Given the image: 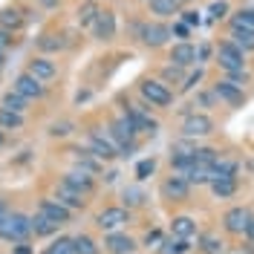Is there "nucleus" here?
I'll return each instance as SVG.
<instances>
[{"label": "nucleus", "mask_w": 254, "mask_h": 254, "mask_svg": "<svg viewBox=\"0 0 254 254\" xmlns=\"http://www.w3.org/2000/svg\"><path fill=\"white\" fill-rule=\"evenodd\" d=\"M12 90L20 93L26 101H41L44 95H47V84H41L38 78H32L29 72L23 69V72H17L15 81H12Z\"/></svg>", "instance_id": "nucleus-13"}, {"label": "nucleus", "mask_w": 254, "mask_h": 254, "mask_svg": "<svg viewBox=\"0 0 254 254\" xmlns=\"http://www.w3.org/2000/svg\"><path fill=\"white\" fill-rule=\"evenodd\" d=\"M98 12H101L98 0H84V3H78V9H75V23H78L81 29H90L93 20L98 17Z\"/></svg>", "instance_id": "nucleus-23"}, {"label": "nucleus", "mask_w": 254, "mask_h": 254, "mask_svg": "<svg viewBox=\"0 0 254 254\" xmlns=\"http://www.w3.org/2000/svg\"><path fill=\"white\" fill-rule=\"evenodd\" d=\"M228 41H231V44H237L243 52H252V49H254V29H237V26H231Z\"/></svg>", "instance_id": "nucleus-28"}, {"label": "nucleus", "mask_w": 254, "mask_h": 254, "mask_svg": "<svg viewBox=\"0 0 254 254\" xmlns=\"http://www.w3.org/2000/svg\"><path fill=\"white\" fill-rule=\"evenodd\" d=\"M168 64H174L179 69H188L196 64V47L190 41H176L174 47L168 49Z\"/></svg>", "instance_id": "nucleus-16"}, {"label": "nucleus", "mask_w": 254, "mask_h": 254, "mask_svg": "<svg viewBox=\"0 0 254 254\" xmlns=\"http://www.w3.org/2000/svg\"><path fill=\"white\" fill-rule=\"evenodd\" d=\"M130 220H133V211H127L125 205H104L95 214V228L110 234V231H122Z\"/></svg>", "instance_id": "nucleus-4"}, {"label": "nucleus", "mask_w": 254, "mask_h": 254, "mask_svg": "<svg viewBox=\"0 0 254 254\" xmlns=\"http://www.w3.org/2000/svg\"><path fill=\"white\" fill-rule=\"evenodd\" d=\"M159 193H162V199H168V202H185L190 196V185L185 176L179 174H171L162 179V185H159Z\"/></svg>", "instance_id": "nucleus-9"}, {"label": "nucleus", "mask_w": 254, "mask_h": 254, "mask_svg": "<svg viewBox=\"0 0 254 254\" xmlns=\"http://www.w3.org/2000/svg\"><path fill=\"white\" fill-rule=\"evenodd\" d=\"M196 81H202V69H196V72H193V75L185 81V84H182V93H188V90L193 87V84H196Z\"/></svg>", "instance_id": "nucleus-47"}, {"label": "nucleus", "mask_w": 254, "mask_h": 254, "mask_svg": "<svg viewBox=\"0 0 254 254\" xmlns=\"http://www.w3.org/2000/svg\"><path fill=\"white\" fill-rule=\"evenodd\" d=\"M29 237H32V217L23 214V211H9V217L0 225V240L20 246V243H26Z\"/></svg>", "instance_id": "nucleus-1"}, {"label": "nucleus", "mask_w": 254, "mask_h": 254, "mask_svg": "<svg viewBox=\"0 0 254 254\" xmlns=\"http://www.w3.org/2000/svg\"><path fill=\"white\" fill-rule=\"evenodd\" d=\"M231 26L237 29H254V9H240L231 15Z\"/></svg>", "instance_id": "nucleus-36"}, {"label": "nucleus", "mask_w": 254, "mask_h": 254, "mask_svg": "<svg viewBox=\"0 0 254 254\" xmlns=\"http://www.w3.org/2000/svg\"><path fill=\"white\" fill-rule=\"evenodd\" d=\"M52 254H75V246H72V237H55L47 246Z\"/></svg>", "instance_id": "nucleus-37"}, {"label": "nucleus", "mask_w": 254, "mask_h": 254, "mask_svg": "<svg viewBox=\"0 0 254 254\" xmlns=\"http://www.w3.org/2000/svg\"><path fill=\"white\" fill-rule=\"evenodd\" d=\"M23 125H26V116L0 107V130H23Z\"/></svg>", "instance_id": "nucleus-29"}, {"label": "nucleus", "mask_w": 254, "mask_h": 254, "mask_svg": "<svg viewBox=\"0 0 254 254\" xmlns=\"http://www.w3.org/2000/svg\"><path fill=\"white\" fill-rule=\"evenodd\" d=\"M41 254H52V252H49V249H44V252H41Z\"/></svg>", "instance_id": "nucleus-54"}, {"label": "nucleus", "mask_w": 254, "mask_h": 254, "mask_svg": "<svg viewBox=\"0 0 254 254\" xmlns=\"http://www.w3.org/2000/svg\"><path fill=\"white\" fill-rule=\"evenodd\" d=\"M214 133V119L205 113H188L185 122H182V139H205Z\"/></svg>", "instance_id": "nucleus-7"}, {"label": "nucleus", "mask_w": 254, "mask_h": 254, "mask_svg": "<svg viewBox=\"0 0 254 254\" xmlns=\"http://www.w3.org/2000/svg\"><path fill=\"white\" fill-rule=\"evenodd\" d=\"M171 32H174L179 41H188V35H190V29L185 26V23H182V20H179V23H174V29H171Z\"/></svg>", "instance_id": "nucleus-46"}, {"label": "nucleus", "mask_w": 254, "mask_h": 254, "mask_svg": "<svg viewBox=\"0 0 254 254\" xmlns=\"http://www.w3.org/2000/svg\"><path fill=\"white\" fill-rule=\"evenodd\" d=\"M15 254H32V249L26 246V243H20V246L15 249Z\"/></svg>", "instance_id": "nucleus-51"}, {"label": "nucleus", "mask_w": 254, "mask_h": 254, "mask_svg": "<svg viewBox=\"0 0 254 254\" xmlns=\"http://www.w3.org/2000/svg\"><path fill=\"white\" fill-rule=\"evenodd\" d=\"M15 47H17V35L0 29V52H9V49H15Z\"/></svg>", "instance_id": "nucleus-42"}, {"label": "nucleus", "mask_w": 254, "mask_h": 254, "mask_svg": "<svg viewBox=\"0 0 254 254\" xmlns=\"http://www.w3.org/2000/svg\"><path fill=\"white\" fill-rule=\"evenodd\" d=\"M147 12L156 17V20H165V17H174L182 12V3L179 0H147Z\"/></svg>", "instance_id": "nucleus-22"}, {"label": "nucleus", "mask_w": 254, "mask_h": 254, "mask_svg": "<svg viewBox=\"0 0 254 254\" xmlns=\"http://www.w3.org/2000/svg\"><path fill=\"white\" fill-rule=\"evenodd\" d=\"M243 237L254 246V214H252V220H249V228H246V234H243Z\"/></svg>", "instance_id": "nucleus-49"}, {"label": "nucleus", "mask_w": 254, "mask_h": 254, "mask_svg": "<svg viewBox=\"0 0 254 254\" xmlns=\"http://www.w3.org/2000/svg\"><path fill=\"white\" fill-rule=\"evenodd\" d=\"M122 199H125V208H127V211H133V208L144 205V199H147V196H144L142 188H125Z\"/></svg>", "instance_id": "nucleus-35"}, {"label": "nucleus", "mask_w": 254, "mask_h": 254, "mask_svg": "<svg viewBox=\"0 0 254 254\" xmlns=\"http://www.w3.org/2000/svg\"><path fill=\"white\" fill-rule=\"evenodd\" d=\"M101 249L107 254H133L139 246H136V240L130 237V234H125V231H110V234H104Z\"/></svg>", "instance_id": "nucleus-18"}, {"label": "nucleus", "mask_w": 254, "mask_h": 254, "mask_svg": "<svg viewBox=\"0 0 254 254\" xmlns=\"http://www.w3.org/2000/svg\"><path fill=\"white\" fill-rule=\"evenodd\" d=\"M179 3H193V0H179Z\"/></svg>", "instance_id": "nucleus-55"}, {"label": "nucleus", "mask_w": 254, "mask_h": 254, "mask_svg": "<svg viewBox=\"0 0 254 254\" xmlns=\"http://www.w3.org/2000/svg\"><path fill=\"white\" fill-rule=\"evenodd\" d=\"M196 234V220L188 217V214H179L171 220V237H182V240H190Z\"/></svg>", "instance_id": "nucleus-24"}, {"label": "nucleus", "mask_w": 254, "mask_h": 254, "mask_svg": "<svg viewBox=\"0 0 254 254\" xmlns=\"http://www.w3.org/2000/svg\"><path fill=\"white\" fill-rule=\"evenodd\" d=\"M217 104V98H214V93L211 90H202V93H196V98H193V113H196V107H202V110H208V107H214Z\"/></svg>", "instance_id": "nucleus-39"}, {"label": "nucleus", "mask_w": 254, "mask_h": 254, "mask_svg": "<svg viewBox=\"0 0 254 254\" xmlns=\"http://www.w3.org/2000/svg\"><path fill=\"white\" fill-rule=\"evenodd\" d=\"M179 20L185 23V26H199L202 23V17H199V12H193V9H185V12H179Z\"/></svg>", "instance_id": "nucleus-43"}, {"label": "nucleus", "mask_w": 254, "mask_h": 254, "mask_svg": "<svg viewBox=\"0 0 254 254\" xmlns=\"http://www.w3.org/2000/svg\"><path fill=\"white\" fill-rule=\"evenodd\" d=\"M29 104H32V101H26V98H23L20 93H15L12 87L0 95V107H6V110H12V113H20V116H26Z\"/></svg>", "instance_id": "nucleus-25"}, {"label": "nucleus", "mask_w": 254, "mask_h": 254, "mask_svg": "<svg viewBox=\"0 0 254 254\" xmlns=\"http://www.w3.org/2000/svg\"><path fill=\"white\" fill-rule=\"evenodd\" d=\"M142 3H147V0H142Z\"/></svg>", "instance_id": "nucleus-56"}, {"label": "nucleus", "mask_w": 254, "mask_h": 254, "mask_svg": "<svg viewBox=\"0 0 254 254\" xmlns=\"http://www.w3.org/2000/svg\"><path fill=\"white\" fill-rule=\"evenodd\" d=\"M188 252H190V240H182V237L162 240V254H188Z\"/></svg>", "instance_id": "nucleus-32"}, {"label": "nucleus", "mask_w": 254, "mask_h": 254, "mask_svg": "<svg viewBox=\"0 0 254 254\" xmlns=\"http://www.w3.org/2000/svg\"><path fill=\"white\" fill-rule=\"evenodd\" d=\"M211 52H214V49L208 47V44H199V47H196V64H205L208 58H211Z\"/></svg>", "instance_id": "nucleus-45"}, {"label": "nucleus", "mask_w": 254, "mask_h": 254, "mask_svg": "<svg viewBox=\"0 0 254 254\" xmlns=\"http://www.w3.org/2000/svg\"><path fill=\"white\" fill-rule=\"evenodd\" d=\"M72 246H75V254H101V246L90 234H75L72 237Z\"/></svg>", "instance_id": "nucleus-30"}, {"label": "nucleus", "mask_w": 254, "mask_h": 254, "mask_svg": "<svg viewBox=\"0 0 254 254\" xmlns=\"http://www.w3.org/2000/svg\"><path fill=\"white\" fill-rule=\"evenodd\" d=\"M125 110L130 113V119H133V125H136V130H139V133H147V136H156L159 122L153 119V116H150V110H147L144 104H127Z\"/></svg>", "instance_id": "nucleus-19"}, {"label": "nucleus", "mask_w": 254, "mask_h": 254, "mask_svg": "<svg viewBox=\"0 0 254 254\" xmlns=\"http://www.w3.org/2000/svg\"><path fill=\"white\" fill-rule=\"evenodd\" d=\"M29 15L32 12L26 9V6H20V3H9V6L0 9V29L17 35V32L29 23Z\"/></svg>", "instance_id": "nucleus-8"}, {"label": "nucleus", "mask_w": 254, "mask_h": 254, "mask_svg": "<svg viewBox=\"0 0 254 254\" xmlns=\"http://www.w3.org/2000/svg\"><path fill=\"white\" fill-rule=\"evenodd\" d=\"M6 69V52H0V72Z\"/></svg>", "instance_id": "nucleus-52"}, {"label": "nucleus", "mask_w": 254, "mask_h": 254, "mask_svg": "<svg viewBox=\"0 0 254 254\" xmlns=\"http://www.w3.org/2000/svg\"><path fill=\"white\" fill-rule=\"evenodd\" d=\"M231 12V6H228V0H214L211 6H208V15H211V20H222V17Z\"/></svg>", "instance_id": "nucleus-38"}, {"label": "nucleus", "mask_w": 254, "mask_h": 254, "mask_svg": "<svg viewBox=\"0 0 254 254\" xmlns=\"http://www.w3.org/2000/svg\"><path fill=\"white\" fill-rule=\"evenodd\" d=\"M72 130H75L72 122H55V125L49 127V136H52V139H66Z\"/></svg>", "instance_id": "nucleus-40"}, {"label": "nucleus", "mask_w": 254, "mask_h": 254, "mask_svg": "<svg viewBox=\"0 0 254 254\" xmlns=\"http://www.w3.org/2000/svg\"><path fill=\"white\" fill-rule=\"evenodd\" d=\"M0 147H6V130H0Z\"/></svg>", "instance_id": "nucleus-53"}, {"label": "nucleus", "mask_w": 254, "mask_h": 254, "mask_svg": "<svg viewBox=\"0 0 254 254\" xmlns=\"http://www.w3.org/2000/svg\"><path fill=\"white\" fill-rule=\"evenodd\" d=\"M162 240H165V237H162V231H156V228H153V231H147V234H144L142 243L150 249V246H162Z\"/></svg>", "instance_id": "nucleus-44"}, {"label": "nucleus", "mask_w": 254, "mask_h": 254, "mask_svg": "<svg viewBox=\"0 0 254 254\" xmlns=\"http://www.w3.org/2000/svg\"><path fill=\"white\" fill-rule=\"evenodd\" d=\"M214 52H217V66H220L225 75H231V72H243V69H246V52H243L237 44H231L228 38L220 41V44L214 47Z\"/></svg>", "instance_id": "nucleus-3"}, {"label": "nucleus", "mask_w": 254, "mask_h": 254, "mask_svg": "<svg viewBox=\"0 0 254 254\" xmlns=\"http://www.w3.org/2000/svg\"><path fill=\"white\" fill-rule=\"evenodd\" d=\"M6 217H9V199H6V196H0V225H3Z\"/></svg>", "instance_id": "nucleus-48"}, {"label": "nucleus", "mask_w": 254, "mask_h": 254, "mask_svg": "<svg viewBox=\"0 0 254 254\" xmlns=\"http://www.w3.org/2000/svg\"><path fill=\"white\" fill-rule=\"evenodd\" d=\"M211 93H214V98L225 101L228 107H243V104H246V98H249L243 87H237V84H231V81H225V78L214 81V84H211Z\"/></svg>", "instance_id": "nucleus-10"}, {"label": "nucleus", "mask_w": 254, "mask_h": 254, "mask_svg": "<svg viewBox=\"0 0 254 254\" xmlns=\"http://www.w3.org/2000/svg\"><path fill=\"white\" fill-rule=\"evenodd\" d=\"M116 29H119V23H116V12L113 9H101L98 17L93 20V26H90V32H93V38L98 44H110L116 38Z\"/></svg>", "instance_id": "nucleus-11"}, {"label": "nucleus", "mask_w": 254, "mask_h": 254, "mask_svg": "<svg viewBox=\"0 0 254 254\" xmlns=\"http://www.w3.org/2000/svg\"><path fill=\"white\" fill-rule=\"evenodd\" d=\"M139 95H142L144 104L159 107V110H168L174 104V90L165 87L159 78H142L139 81Z\"/></svg>", "instance_id": "nucleus-2"}, {"label": "nucleus", "mask_w": 254, "mask_h": 254, "mask_svg": "<svg viewBox=\"0 0 254 254\" xmlns=\"http://www.w3.org/2000/svg\"><path fill=\"white\" fill-rule=\"evenodd\" d=\"M61 182H66L69 188L81 190L84 196H90V193L95 190V176H93V174H87V171H78V168H72V171H66V174L61 176Z\"/></svg>", "instance_id": "nucleus-21"}, {"label": "nucleus", "mask_w": 254, "mask_h": 254, "mask_svg": "<svg viewBox=\"0 0 254 254\" xmlns=\"http://www.w3.org/2000/svg\"><path fill=\"white\" fill-rule=\"evenodd\" d=\"M171 26L165 20H147L139 26V41H142L147 49H162L168 41H171Z\"/></svg>", "instance_id": "nucleus-5"}, {"label": "nucleus", "mask_w": 254, "mask_h": 254, "mask_svg": "<svg viewBox=\"0 0 254 254\" xmlns=\"http://www.w3.org/2000/svg\"><path fill=\"white\" fill-rule=\"evenodd\" d=\"M66 38H69L66 32H44V35H38V41H35L38 55H52V52L66 49V47H69V41H66Z\"/></svg>", "instance_id": "nucleus-20"}, {"label": "nucleus", "mask_w": 254, "mask_h": 254, "mask_svg": "<svg viewBox=\"0 0 254 254\" xmlns=\"http://www.w3.org/2000/svg\"><path fill=\"white\" fill-rule=\"evenodd\" d=\"M208 188H211V193L217 199H231L240 190V182H237V176H231V179H214V182H208Z\"/></svg>", "instance_id": "nucleus-26"}, {"label": "nucleus", "mask_w": 254, "mask_h": 254, "mask_svg": "<svg viewBox=\"0 0 254 254\" xmlns=\"http://www.w3.org/2000/svg\"><path fill=\"white\" fill-rule=\"evenodd\" d=\"M58 228H61V225H55L52 220L41 217V214H35V217H32V234H35V237H55V234H58Z\"/></svg>", "instance_id": "nucleus-27"}, {"label": "nucleus", "mask_w": 254, "mask_h": 254, "mask_svg": "<svg viewBox=\"0 0 254 254\" xmlns=\"http://www.w3.org/2000/svg\"><path fill=\"white\" fill-rule=\"evenodd\" d=\"M222 153L217 150V147H196V150H193V165H202V168L211 171V165H214Z\"/></svg>", "instance_id": "nucleus-31"}, {"label": "nucleus", "mask_w": 254, "mask_h": 254, "mask_svg": "<svg viewBox=\"0 0 254 254\" xmlns=\"http://www.w3.org/2000/svg\"><path fill=\"white\" fill-rule=\"evenodd\" d=\"M38 3H41L44 9H58V6H61V0H38Z\"/></svg>", "instance_id": "nucleus-50"}, {"label": "nucleus", "mask_w": 254, "mask_h": 254, "mask_svg": "<svg viewBox=\"0 0 254 254\" xmlns=\"http://www.w3.org/2000/svg\"><path fill=\"white\" fill-rule=\"evenodd\" d=\"M249 220H252V211L246 205H234L222 214V228L228 234H234V237H243L246 228H249Z\"/></svg>", "instance_id": "nucleus-14"}, {"label": "nucleus", "mask_w": 254, "mask_h": 254, "mask_svg": "<svg viewBox=\"0 0 254 254\" xmlns=\"http://www.w3.org/2000/svg\"><path fill=\"white\" fill-rule=\"evenodd\" d=\"M87 147H90V153L98 162H113V159L119 156L110 133H101V130H87Z\"/></svg>", "instance_id": "nucleus-6"}, {"label": "nucleus", "mask_w": 254, "mask_h": 254, "mask_svg": "<svg viewBox=\"0 0 254 254\" xmlns=\"http://www.w3.org/2000/svg\"><path fill=\"white\" fill-rule=\"evenodd\" d=\"M222 237H217V234H202L199 237V252L202 254H222Z\"/></svg>", "instance_id": "nucleus-34"}, {"label": "nucleus", "mask_w": 254, "mask_h": 254, "mask_svg": "<svg viewBox=\"0 0 254 254\" xmlns=\"http://www.w3.org/2000/svg\"><path fill=\"white\" fill-rule=\"evenodd\" d=\"M35 214H41V217L52 220L55 225H66V222L72 220V211L64 208L61 202L52 199V196H41V199H38V208H35Z\"/></svg>", "instance_id": "nucleus-15"}, {"label": "nucleus", "mask_w": 254, "mask_h": 254, "mask_svg": "<svg viewBox=\"0 0 254 254\" xmlns=\"http://www.w3.org/2000/svg\"><path fill=\"white\" fill-rule=\"evenodd\" d=\"M52 199H58L64 208H69V211H84L87 208V196L81 193V190H75V188H69L66 182H55V196Z\"/></svg>", "instance_id": "nucleus-17"}, {"label": "nucleus", "mask_w": 254, "mask_h": 254, "mask_svg": "<svg viewBox=\"0 0 254 254\" xmlns=\"http://www.w3.org/2000/svg\"><path fill=\"white\" fill-rule=\"evenodd\" d=\"M26 72H29L32 78H38L41 84L55 81L58 78V61H52L49 55H32L29 61H26Z\"/></svg>", "instance_id": "nucleus-12"}, {"label": "nucleus", "mask_w": 254, "mask_h": 254, "mask_svg": "<svg viewBox=\"0 0 254 254\" xmlns=\"http://www.w3.org/2000/svg\"><path fill=\"white\" fill-rule=\"evenodd\" d=\"M153 171H156V159H153V156H150V159H142V162L136 165V179H139V182H144V179L153 174Z\"/></svg>", "instance_id": "nucleus-41"}, {"label": "nucleus", "mask_w": 254, "mask_h": 254, "mask_svg": "<svg viewBox=\"0 0 254 254\" xmlns=\"http://www.w3.org/2000/svg\"><path fill=\"white\" fill-rule=\"evenodd\" d=\"M159 81H162L165 87H171V84H185V69H179V66H174V64H168V66H162Z\"/></svg>", "instance_id": "nucleus-33"}]
</instances>
